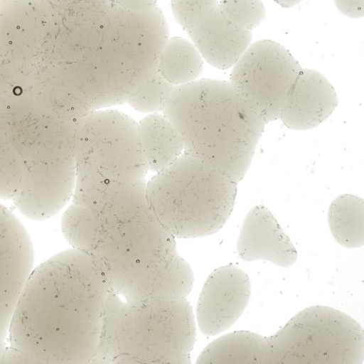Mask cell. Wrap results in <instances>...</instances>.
<instances>
[{"label":"cell","instance_id":"6da1fadb","mask_svg":"<svg viewBox=\"0 0 364 364\" xmlns=\"http://www.w3.org/2000/svg\"><path fill=\"white\" fill-rule=\"evenodd\" d=\"M50 1L53 33L29 94L57 111L79 102L92 110L127 103L168 38L162 11H133L117 0Z\"/></svg>","mask_w":364,"mask_h":364},{"label":"cell","instance_id":"7a4b0ae2","mask_svg":"<svg viewBox=\"0 0 364 364\" xmlns=\"http://www.w3.org/2000/svg\"><path fill=\"white\" fill-rule=\"evenodd\" d=\"M109 290L91 256L77 249L32 269L11 315L3 363H92Z\"/></svg>","mask_w":364,"mask_h":364},{"label":"cell","instance_id":"3957f363","mask_svg":"<svg viewBox=\"0 0 364 364\" xmlns=\"http://www.w3.org/2000/svg\"><path fill=\"white\" fill-rule=\"evenodd\" d=\"M175 239L152 214L146 195L136 193L101 223L88 254L109 291L127 300L186 297L194 276Z\"/></svg>","mask_w":364,"mask_h":364},{"label":"cell","instance_id":"277c9868","mask_svg":"<svg viewBox=\"0 0 364 364\" xmlns=\"http://www.w3.org/2000/svg\"><path fill=\"white\" fill-rule=\"evenodd\" d=\"M164 113L184 153L238 183L247 173L265 123L230 82L202 79L174 86Z\"/></svg>","mask_w":364,"mask_h":364},{"label":"cell","instance_id":"5b68a950","mask_svg":"<svg viewBox=\"0 0 364 364\" xmlns=\"http://www.w3.org/2000/svg\"><path fill=\"white\" fill-rule=\"evenodd\" d=\"M363 327L326 306H312L293 316L278 332L262 336L238 331L209 343L196 363L362 364Z\"/></svg>","mask_w":364,"mask_h":364},{"label":"cell","instance_id":"8992f818","mask_svg":"<svg viewBox=\"0 0 364 364\" xmlns=\"http://www.w3.org/2000/svg\"><path fill=\"white\" fill-rule=\"evenodd\" d=\"M0 107L25 168L21 190L13 203L32 220L52 217L73 196L75 124L23 93L6 100Z\"/></svg>","mask_w":364,"mask_h":364},{"label":"cell","instance_id":"52a82bcc","mask_svg":"<svg viewBox=\"0 0 364 364\" xmlns=\"http://www.w3.org/2000/svg\"><path fill=\"white\" fill-rule=\"evenodd\" d=\"M196 330L186 297L129 301L109 290L92 363H190Z\"/></svg>","mask_w":364,"mask_h":364},{"label":"cell","instance_id":"ba28073f","mask_svg":"<svg viewBox=\"0 0 364 364\" xmlns=\"http://www.w3.org/2000/svg\"><path fill=\"white\" fill-rule=\"evenodd\" d=\"M237 183L183 153L146 183L149 208L175 238L212 235L235 205Z\"/></svg>","mask_w":364,"mask_h":364},{"label":"cell","instance_id":"9c48e42d","mask_svg":"<svg viewBox=\"0 0 364 364\" xmlns=\"http://www.w3.org/2000/svg\"><path fill=\"white\" fill-rule=\"evenodd\" d=\"M75 180L72 202L89 207L107 188L145 181L137 123L117 110L91 112L75 127Z\"/></svg>","mask_w":364,"mask_h":364},{"label":"cell","instance_id":"30bf717a","mask_svg":"<svg viewBox=\"0 0 364 364\" xmlns=\"http://www.w3.org/2000/svg\"><path fill=\"white\" fill-rule=\"evenodd\" d=\"M301 69L279 43L260 40L249 46L233 65L230 82L267 124L279 119Z\"/></svg>","mask_w":364,"mask_h":364},{"label":"cell","instance_id":"8fae6325","mask_svg":"<svg viewBox=\"0 0 364 364\" xmlns=\"http://www.w3.org/2000/svg\"><path fill=\"white\" fill-rule=\"evenodd\" d=\"M171 9L203 58L217 68L232 67L250 46L252 32L232 27L218 0H171Z\"/></svg>","mask_w":364,"mask_h":364},{"label":"cell","instance_id":"7c38bea8","mask_svg":"<svg viewBox=\"0 0 364 364\" xmlns=\"http://www.w3.org/2000/svg\"><path fill=\"white\" fill-rule=\"evenodd\" d=\"M251 295L248 275L228 264L215 269L207 278L196 306V321L205 336L229 328L242 315Z\"/></svg>","mask_w":364,"mask_h":364},{"label":"cell","instance_id":"4fadbf2b","mask_svg":"<svg viewBox=\"0 0 364 364\" xmlns=\"http://www.w3.org/2000/svg\"><path fill=\"white\" fill-rule=\"evenodd\" d=\"M238 257L244 261L263 259L289 267L297 252L271 212L264 205L253 207L245 216L237 242Z\"/></svg>","mask_w":364,"mask_h":364},{"label":"cell","instance_id":"5bb4252c","mask_svg":"<svg viewBox=\"0 0 364 364\" xmlns=\"http://www.w3.org/2000/svg\"><path fill=\"white\" fill-rule=\"evenodd\" d=\"M338 104L336 92L320 73L301 69L279 119L289 129L307 130L326 120Z\"/></svg>","mask_w":364,"mask_h":364},{"label":"cell","instance_id":"9a60e30c","mask_svg":"<svg viewBox=\"0 0 364 364\" xmlns=\"http://www.w3.org/2000/svg\"><path fill=\"white\" fill-rule=\"evenodd\" d=\"M141 151L148 169L158 173L183 153V139L173 122L162 112L148 114L137 124Z\"/></svg>","mask_w":364,"mask_h":364},{"label":"cell","instance_id":"2e32d148","mask_svg":"<svg viewBox=\"0 0 364 364\" xmlns=\"http://www.w3.org/2000/svg\"><path fill=\"white\" fill-rule=\"evenodd\" d=\"M203 58L191 41L182 37L168 38L159 55L156 69L169 83L183 85L197 80Z\"/></svg>","mask_w":364,"mask_h":364},{"label":"cell","instance_id":"e0dca14e","mask_svg":"<svg viewBox=\"0 0 364 364\" xmlns=\"http://www.w3.org/2000/svg\"><path fill=\"white\" fill-rule=\"evenodd\" d=\"M328 222L331 234L339 245L347 248H358L363 245V198L352 194L337 197L329 207Z\"/></svg>","mask_w":364,"mask_h":364},{"label":"cell","instance_id":"ac0fdd59","mask_svg":"<svg viewBox=\"0 0 364 364\" xmlns=\"http://www.w3.org/2000/svg\"><path fill=\"white\" fill-rule=\"evenodd\" d=\"M24 176L21 154L0 107V198L13 200L21 190Z\"/></svg>","mask_w":364,"mask_h":364},{"label":"cell","instance_id":"d6986e66","mask_svg":"<svg viewBox=\"0 0 364 364\" xmlns=\"http://www.w3.org/2000/svg\"><path fill=\"white\" fill-rule=\"evenodd\" d=\"M101 223L88 207L75 203L66 209L61 220L63 234L73 248L90 251Z\"/></svg>","mask_w":364,"mask_h":364},{"label":"cell","instance_id":"ffe728a7","mask_svg":"<svg viewBox=\"0 0 364 364\" xmlns=\"http://www.w3.org/2000/svg\"><path fill=\"white\" fill-rule=\"evenodd\" d=\"M173 87L155 68L131 94L127 103L141 112H162Z\"/></svg>","mask_w":364,"mask_h":364},{"label":"cell","instance_id":"44dd1931","mask_svg":"<svg viewBox=\"0 0 364 364\" xmlns=\"http://www.w3.org/2000/svg\"><path fill=\"white\" fill-rule=\"evenodd\" d=\"M220 11L234 28L252 32L265 17L262 0H220Z\"/></svg>","mask_w":364,"mask_h":364},{"label":"cell","instance_id":"7402d4cb","mask_svg":"<svg viewBox=\"0 0 364 364\" xmlns=\"http://www.w3.org/2000/svg\"><path fill=\"white\" fill-rule=\"evenodd\" d=\"M25 77L9 62L0 57V104L23 92Z\"/></svg>","mask_w":364,"mask_h":364},{"label":"cell","instance_id":"603a6c76","mask_svg":"<svg viewBox=\"0 0 364 364\" xmlns=\"http://www.w3.org/2000/svg\"><path fill=\"white\" fill-rule=\"evenodd\" d=\"M338 9L345 16L358 18L364 15L363 0H334Z\"/></svg>","mask_w":364,"mask_h":364},{"label":"cell","instance_id":"cb8c5ba5","mask_svg":"<svg viewBox=\"0 0 364 364\" xmlns=\"http://www.w3.org/2000/svg\"><path fill=\"white\" fill-rule=\"evenodd\" d=\"M125 7L133 11H145L156 5V0H117Z\"/></svg>","mask_w":364,"mask_h":364},{"label":"cell","instance_id":"d4e9b609","mask_svg":"<svg viewBox=\"0 0 364 364\" xmlns=\"http://www.w3.org/2000/svg\"><path fill=\"white\" fill-rule=\"evenodd\" d=\"M277 4L281 6L284 8H291L296 4H298L299 2H301L302 0H274Z\"/></svg>","mask_w":364,"mask_h":364}]
</instances>
